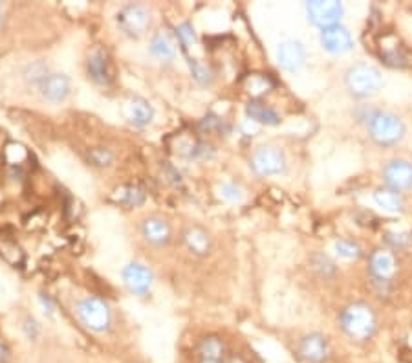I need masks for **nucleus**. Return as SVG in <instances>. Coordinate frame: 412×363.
<instances>
[{"label": "nucleus", "instance_id": "f03ea898", "mask_svg": "<svg viewBox=\"0 0 412 363\" xmlns=\"http://www.w3.org/2000/svg\"><path fill=\"white\" fill-rule=\"evenodd\" d=\"M344 81H347L348 92L358 99L375 96L383 86L381 72L369 63H358L350 66Z\"/></svg>", "mask_w": 412, "mask_h": 363}, {"label": "nucleus", "instance_id": "c756f323", "mask_svg": "<svg viewBox=\"0 0 412 363\" xmlns=\"http://www.w3.org/2000/svg\"><path fill=\"white\" fill-rule=\"evenodd\" d=\"M222 195H224L227 200H231V202H238L242 198L240 195V189L236 186H233V184H225V186H222Z\"/></svg>", "mask_w": 412, "mask_h": 363}, {"label": "nucleus", "instance_id": "4be33fe9", "mask_svg": "<svg viewBox=\"0 0 412 363\" xmlns=\"http://www.w3.org/2000/svg\"><path fill=\"white\" fill-rule=\"evenodd\" d=\"M374 202L385 211H391V213L402 211L403 208V200L400 197V193L391 191V189H378L374 193Z\"/></svg>", "mask_w": 412, "mask_h": 363}, {"label": "nucleus", "instance_id": "39448f33", "mask_svg": "<svg viewBox=\"0 0 412 363\" xmlns=\"http://www.w3.org/2000/svg\"><path fill=\"white\" fill-rule=\"evenodd\" d=\"M306 13H308L311 24L325 30V28L339 24L344 8L341 2H336V0H313V2L306 4Z\"/></svg>", "mask_w": 412, "mask_h": 363}, {"label": "nucleus", "instance_id": "4468645a", "mask_svg": "<svg viewBox=\"0 0 412 363\" xmlns=\"http://www.w3.org/2000/svg\"><path fill=\"white\" fill-rule=\"evenodd\" d=\"M39 90L48 101H65L70 94V79L63 74H46L39 81Z\"/></svg>", "mask_w": 412, "mask_h": 363}, {"label": "nucleus", "instance_id": "1a4fd4ad", "mask_svg": "<svg viewBox=\"0 0 412 363\" xmlns=\"http://www.w3.org/2000/svg\"><path fill=\"white\" fill-rule=\"evenodd\" d=\"M299 356L305 363H327L330 358L328 340L319 332L308 334L300 340Z\"/></svg>", "mask_w": 412, "mask_h": 363}, {"label": "nucleus", "instance_id": "423d86ee", "mask_svg": "<svg viewBox=\"0 0 412 363\" xmlns=\"http://www.w3.org/2000/svg\"><path fill=\"white\" fill-rule=\"evenodd\" d=\"M118 24L132 37L143 35L150 26V11L143 4H129L119 11Z\"/></svg>", "mask_w": 412, "mask_h": 363}, {"label": "nucleus", "instance_id": "6ab92c4d", "mask_svg": "<svg viewBox=\"0 0 412 363\" xmlns=\"http://www.w3.org/2000/svg\"><path fill=\"white\" fill-rule=\"evenodd\" d=\"M227 354L224 340L220 336H207L204 337L198 345V356L202 360L209 362H222Z\"/></svg>", "mask_w": 412, "mask_h": 363}, {"label": "nucleus", "instance_id": "9b49d317", "mask_svg": "<svg viewBox=\"0 0 412 363\" xmlns=\"http://www.w3.org/2000/svg\"><path fill=\"white\" fill-rule=\"evenodd\" d=\"M321 46L330 54H347L353 46L352 33L341 24L321 30Z\"/></svg>", "mask_w": 412, "mask_h": 363}, {"label": "nucleus", "instance_id": "6e6552de", "mask_svg": "<svg viewBox=\"0 0 412 363\" xmlns=\"http://www.w3.org/2000/svg\"><path fill=\"white\" fill-rule=\"evenodd\" d=\"M383 178L391 191H409L412 189V164L402 158L391 160L383 169Z\"/></svg>", "mask_w": 412, "mask_h": 363}, {"label": "nucleus", "instance_id": "c85d7f7f", "mask_svg": "<svg viewBox=\"0 0 412 363\" xmlns=\"http://www.w3.org/2000/svg\"><path fill=\"white\" fill-rule=\"evenodd\" d=\"M222 119H218L216 116H207L205 119H202V123H200V128L202 130H207V133H213V130H220L222 128Z\"/></svg>", "mask_w": 412, "mask_h": 363}, {"label": "nucleus", "instance_id": "ddd939ff", "mask_svg": "<svg viewBox=\"0 0 412 363\" xmlns=\"http://www.w3.org/2000/svg\"><path fill=\"white\" fill-rule=\"evenodd\" d=\"M152 272L143 264H129L123 270V281L127 284V288L136 295H145L152 286Z\"/></svg>", "mask_w": 412, "mask_h": 363}, {"label": "nucleus", "instance_id": "9d476101", "mask_svg": "<svg viewBox=\"0 0 412 363\" xmlns=\"http://www.w3.org/2000/svg\"><path fill=\"white\" fill-rule=\"evenodd\" d=\"M86 72H88V77L97 85H110L112 83V63H110V57L105 50H92L88 61H86Z\"/></svg>", "mask_w": 412, "mask_h": 363}, {"label": "nucleus", "instance_id": "cd10ccee", "mask_svg": "<svg viewBox=\"0 0 412 363\" xmlns=\"http://www.w3.org/2000/svg\"><path fill=\"white\" fill-rule=\"evenodd\" d=\"M88 158H90L92 164H96V166H99V167H105V166H110V161H112L114 156L108 149H103V147H96V149L90 150Z\"/></svg>", "mask_w": 412, "mask_h": 363}, {"label": "nucleus", "instance_id": "473e14b6", "mask_svg": "<svg viewBox=\"0 0 412 363\" xmlns=\"http://www.w3.org/2000/svg\"><path fill=\"white\" fill-rule=\"evenodd\" d=\"M200 363H222V362H209V360H202Z\"/></svg>", "mask_w": 412, "mask_h": 363}, {"label": "nucleus", "instance_id": "b1692460", "mask_svg": "<svg viewBox=\"0 0 412 363\" xmlns=\"http://www.w3.org/2000/svg\"><path fill=\"white\" fill-rule=\"evenodd\" d=\"M121 204L129 206V208H136V206H141L145 200V191L138 186H127L123 189H119L118 197H116Z\"/></svg>", "mask_w": 412, "mask_h": 363}, {"label": "nucleus", "instance_id": "7c9ffc66", "mask_svg": "<svg viewBox=\"0 0 412 363\" xmlns=\"http://www.w3.org/2000/svg\"><path fill=\"white\" fill-rule=\"evenodd\" d=\"M387 242H391L394 248H405L409 244V237L405 233H398V235H389Z\"/></svg>", "mask_w": 412, "mask_h": 363}, {"label": "nucleus", "instance_id": "f3484780", "mask_svg": "<svg viewBox=\"0 0 412 363\" xmlns=\"http://www.w3.org/2000/svg\"><path fill=\"white\" fill-rule=\"evenodd\" d=\"M183 242L196 255H207L211 251V237L207 235V231L198 228V226H191L185 230Z\"/></svg>", "mask_w": 412, "mask_h": 363}, {"label": "nucleus", "instance_id": "412c9836", "mask_svg": "<svg viewBox=\"0 0 412 363\" xmlns=\"http://www.w3.org/2000/svg\"><path fill=\"white\" fill-rule=\"evenodd\" d=\"M152 107H150L149 103L141 99V97H134L132 101H130V121L138 125V127H145V125H149L152 121Z\"/></svg>", "mask_w": 412, "mask_h": 363}, {"label": "nucleus", "instance_id": "393cba45", "mask_svg": "<svg viewBox=\"0 0 412 363\" xmlns=\"http://www.w3.org/2000/svg\"><path fill=\"white\" fill-rule=\"evenodd\" d=\"M336 251L344 259H356V257L361 255V248H359L358 242L344 241V239L336 242Z\"/></svg>", "mask_w": 412, "mask_h": 363}, {"label": "nucleus", "instance_id": "20e7f679", "mask_svg": "<svg viewBox=\"0 0 412 363\" xmlns=\"http://www.w3.org/2000/svg\"><path fill=\"white\" fill-rule=\"evenodd\" d=\"M77 315L83 321V325L88 326L94 332H103L107 331L110 325V308L107 306V303L97 297H86L77 304Z\"/></svg>", "mask_w": 412, "mask_h": 363}, {"label": "nucleus", "instance_id": "bb28decb", "mask_svg": "<svg viewBox=\"0 0 412 363\" xmlns=\"http://www.w3.org/2000/svg\"><path fill=\"white\" fill-rule=\"evenodd\" d=\"M176 35L180 39V43L183 44V48H191L196 43V35H194L193 26L189 22H183V24L176 28Z\"/></svg>", "mask_w": 412, "mask_h": 363}, {"label": "nucleus", "instance_id": "7ed1b4c3", "mask_svg": "<svg viewBox=\"0 0 412 363\" xmlns=\"http://www.w3.org/2000/svg\"><path fill=\"white\" fill-rule=\"evenodd\" d=\"M369 134L381 147H392L400 144L405 136V125L394 114L378 110L369 119Z\"/></svg>", "mask_w": 412, "mask_h": 363}, {"label": "nucleus", "instance_id": "72a5a7b5", "mask_svg": "<svg viewBox=\"0 0 412 363\" xmlns=\"http://www.w3.org/2000/svg\"><path fill=\"white\" fill-rule=\"evenodd\" d=\"M0 21H2V17H0Z\"/></svg>", "mask_w": 412, "mask_h": 363}, {"label": "nucleus", "instance_id": "aec40b11", "mask_svg": "<svg viewBox=\"0 0 412 363\" xmlns=\"http://www.w3.org/2000/svg\"><path fill=\"white\" fill-rule=\"evenodd\" d=\"M246 114L247 118L257 123H262V125H278L280 123V116L275 112L274 108L268 107L266 103L257 101V99L247 103Z\"/></svg>", "mask_w": 412, "mask_h": 363}, {"label": "nucleus", "instance_id": "dca6fc26", "mask_svg": "<svg viewBox=\"0 0 412 363\" xmlns=\"http://www.w3.org/2000/svg\"><path fill=\"white\" fill-rule=\"evenodd\" d=\"M141 231H143V237L150 244L161 246L167 244V242L171 241L172 230L171 224L167 222L165 219H160V217H150L143 222L141 226Z\"/></svg>", "mask_w": 412, "mask_h": 363}, {"label": "nucleus", "instance_id": "5701e85b", "mask_svg": "<svg viewBox=\"0 0 412 363\" xmlns=\"http://www.w3.org/2000/svg\"><path fill=\"white\" fill-rule=\"evenodd\" d=\"M271 86H274V81L264 74H251L246 79V90L251 96H262V94L271 90Z\"/></svg>", "mask_w": 412, "mask_h": 363}, {"label": "nucleus", "instance_id": "a878e982", "mask_svg": "<svg viewBox=\"0 0 412 363\" xmlns=\"http://www.w3.org/2000/svg\"><path fill=\"white\" fill-rule=\"evenodd\" d=\"M189 66H191V72H193L194 79L198 81L200 85H207V83H211V70H209L205 64H202L196 59H189Z\"/></svg>", "mask_w": 412, "mask_h": 363}, {"label": "nucleus", "instance_id": "2f4dec72", "mask_svg": "<svg viewBox=\"0 0 412 363\" xmlns=\"http://www.w3.org/2000/svg\"><path fill=\"white\" fill-rule=\"evenodd\" d=\"M222 363H249L240 353H227Z\"/></svg>", "mask_w": 412, "mask_h": 363}, {"label": "nucleus", "instance_id": "0eeeda50", "mask_svg": "<svg viewBox=\"0 0 412 363\" xmlns=\"http://www.w3.org/2000/svg\"><path fill=\"white\" fill-rule=\"evenodd\" d=\"M251 166L258 175L271 177V175H280L286 169V158H284V153L280 149L266 145V147L255 150Z\"/></svg>", "mask_w": 412, "mask_h": 363}, {"label": "nucleus", "instance_id": "a211bd4d", "mask_svg": "<svg viewBox=\"0 0 412 363\" xmlns=\"http://www.w3.org/2000/svg\"><path fill=\"white\" fill-rule=\"evenodd\" d=\"M150 52L160 61H172L176 57L174 41H172V37L165 30H161V32H158L152 37V41H150Z\"/></svg>", "mask_w": 412, "mask_h": 363}, {"label": "nucleus", "instance_id": "2eb2a0df", "mask_svg": "<svg viewBox=\"0 0 412 363\" xmlns=\"http://www.w3.org/2000/svg\"><path fill=\"white\" fill-rule=\"evenodd\" d=\"M277 61L286 72H297L306 61L305 46L297 41H284L278 44Z\"/></svg>", "mask_w": 412, "mask_h": 363}, {"label": "nucleus", "instance_id": "f257e3e1", "mask_svg": "<svg viewBox=\"0 0 412 363\" xmlns=\"http://www.w3.org/2000/svg\"><path fill=\"white\" fill-rule=\"evenodd\" d=\"M339 325L350 340L359 343L370 342L378 331V315L367 303H352L341 312Z\"/></svg>", "mask_w": 412, "mask_h": 363}, {"label": "nucleus", "instance_id": "f8f14e48", "mask_svg": "<svg viewBox=\"0 0 412 363\" xmlns=\"http://www.w3.org/2000/svg\"><path fill=\"white\" fill-rule=\"evenodd\" d=\"M369 268L372 277H374L378 283H389L398 272L396 257L392 255L389 250H375L374 253L370 255Z\"/></svg>", "mask_w": 412, "mask_h": 363}]
</instances>
